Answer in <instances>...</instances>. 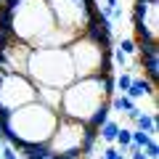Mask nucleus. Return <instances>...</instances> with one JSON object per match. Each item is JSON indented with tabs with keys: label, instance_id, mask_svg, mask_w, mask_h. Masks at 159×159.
Masks as SVG:
<instances>
[{
	"label": "nucleus",
	"instance_id": "f8f14e48",
	"mask_svg": "<svg viewBox=\"0 0 159 159\" xmlns=\"http://www.w3.org/2000/svg\"><path fill=\"white\" fill-rule=\"evenodd\" d=\"M34 101L45 103V106L56 109L58 111V103H61V88H48V85H37V96Z\"/></svg>",
	"mask_w": 159,
	"mask_h": 159
},
{
	"label": "nucleus",
	"instance_id": "4468645a",
	"mask_svg": "<svg viewBox=\"0 0 159 159\" xmlns=\"http://www.w3.org/2000/svg\"><path fill=\"white\" fill-rule=\"evenodd\" d=\"M19 151L24 154V159H45L48 154V143H32V146H21Z\"/></svg>",
	"mask_w": 159,
	"mask_h": 159
},
{
	"label": "nucleus",
	"instance_id": "aec40b11",
	"mask_svg": "<svg viewBox=\"0 0 159 159\" xmlns=\"http://www.w3.org/2000/svg\"><path fill=\"white\" fill-rule=\"evenodd\" d=\"M0 159H19V157H16V148H13L11 143L0 141Z\"/></svg>",
	"mask_w": 159,
	"mask_h": 159
},
{
	"label": "nucleus",
	"instance_id": "a211bd4d",
	"mask_svg": "<svg viewBox=\"0 0 159 159\" xmlns=\"http://www.w3.org/2000/svg\"><path fill=\"white\" fill-rule=\"evenodd\" d=\"M130 82H133V74H127V72H122L119 77H114V88H117V93H125L127 88H130Z\"/></svg>",
	"mask_w": 159,
	"mask_h": 159
},
{
	"label": "nucleus",
	"instance_id": "f03ea898",
	"mask_svg": "<svg viewBox=\"0 0 159 159\" xmlns=\"http://www.w3.org/2000/svg\"><path fill=\"white\" fill-rule=\"evenodd\" d=\"M111 93H114V74L111 72L90 74V77H74L66 88H61L58 114L88 125L103 106H109Z\"/></svg>",
	"mask_w": 159,
	"mask_h": 159
},
{
	"label": "nucleus",
	"instance_id": "ddd939ff",
	"mask_svg": "<svg viewBox=\"0 0 159 159\" xmlns=\"http://www.w3.org/2000/svg\"><path fill=\"white\" fill-rule=\"evenodd\" d=\"M133 122H135L138 130L148 133V135H154V133H157V117H154V114H148V111H141Z\"/></svg>",
	"mask_w": 159,
	"mask_h": 159
},
{
	"label": "nucleus",
	"instance_id": "9b49d317",
	"mask_svg": "<svg viewBox=\"0 0 159 159\" xmlns=\"http://www.w3.org/2000/svg\"><path fill=\"white\" fill-rule=\"evenodd\" d=\"M154 90H157V85H154L151 80H135L133 77V82H130V88L125 90V96H130L133 101H138V98H143V96H151L154 98Z\"/></svg>",
	"mask_w": 159,
	"mask_h": 159
},
{
	"label": "nucleus",
	"instance_id": "423d86ee",
	"mask_svg": "<svg viewBox=\"0 0 159 159\" xmlns=\"http://www.w3.org/2000/svg\"><path fill=\"white\" fill-rule=\"evenodd\" d=\"M96 141H98V130L82 125L77 119H69V117H61V114H58L56 130L48 138V151L58 154V157L77 159V157L90 154L93 146H96Z\"/></svg>",
	"mask_w": 159,
	"mask_h": 159
},
{
	"label": "nucleus",
	"instance_id": "dca6fc26",
	"mask_svg": "<svg viewBox=\"0 0 159 159\" xmlns=\"http://www.w3.org/2000/svg\"><path fill=\"white\" fill-rule=\"evenodd\" d=\"M130 141H133V130H127V127H119V133H117V146L122 148V151L127 154V146H130Z\"/></svg>",
	"mask_w": 159,
	"mask_h": 159
},
{
	"label": "nucleus",
	"instance_id": "7ed1b4c3",
	"mask_svg": "<svg viewBox=\"0 0 159 159\" xmlns=\"http://www.w3.org/2000/svg\"><path fill=\"white\" fill-rule=\"evenodd\" d=\"M66 51L72 56V66L77 77L111 72V21L101 13L85 32H80L69 43Z\"/></svg>",
	"mask_w": 159,
	"mask_h": 159
},
{
	"label": "nucleus",
	"instance_id": "393cba45",
	"mask_svg": "<svg viewBox=\"0 0 159 159\" xmlns=\"http://www.w3.org/2000/svg\"><path fill=\"white\" fill-rule=\"evenodd\" d=\"M106 6H117V0H106Z\"/></svg>",
	"mask_w": 159,
	"mask_h": 159
},
{
	"label": "nucleus",
	"instance_id": "2eb2a0df",
	"mask_svg": "<svg viewBox=\"0 0 159 159\" xmlns=\"http://www.w3.org/2000/svg\"><path fill=\"white\" fill-rule=\"evenodd\" d=\"M117 133H119V125L111 122V119H106V122L98 127V138H101L103 143H114V141H117Z\"/></svg>",
	"mask_w": 159,
	"mask_h": 159
},
{
	"label": "nucleus",
	"instance_id": "20e7f679",
	"mask_svg": "<svg viewBox=\"0 0 159 159\" xmlns=\"http://www.w3.org/2000/svg\"><path fill=\"white\" fill-rule=\"evenodd\" d=\"M0 6L11 11V32L21 43L34 45L45 32L56 27L45 0H0Z\"/></svg>",
	"mask_w": 159,
	"mask_h": 159
},
{
	"label": "nucleus",
	"instance_id": "6ab92c4d",
	"mask_svg": "<svg viewBox=\"0 0 159 159\" xmlns=\"http://www.w3.org/2000/svg\"><path fill=\"white\" fill-rule=\"evenodd\" d=\"M141 151L146 154V159H159V146H157V141H154V138H151V141H148L146 146L141 148Z\"/></svg>",
	"mask_w": 159,
	"mask_h": 159
},
{
	"label": "nucleus",
	"instance_id": "412c9836",
	"mask_svg": "<svg viewBox=\"0 0 159 159\" xmlns=\"http://www.w3.org/2000/svg\"><path fill=\"white\" fill-rule=\"evenodd\" d=\"M119 51L125 53V56H135V53H138L135 40H122V43H119Z\"/></svg>",
	"mask_w": 159,
	"mask_h": 159
},
{
	"label": "nucleus",
	"instance_id": "4be33fe9",
	"mask_svg": "<svg viewBox=\"0 0 159 159\" xmlns=\"http://www.w3.org/2000/svg\"><path fill=\"white\" fill-rule=\"evenodd\" d=\"M111 58H114V64H117V66L127 69V58H130V56H125V53L119 51V48H111Z\"/></svg>",
	"mask_w": 159,
	"mask_h": 159
},
{
	"label": "nucleus",
	"instance_id": "9d476101",
	"mask_svg": "<svg viewBox=\"0 0 159 159\" xmlns=\"http://www.w3.org/2000/svg\"><path fill=\"white\" fill-rule=\"evenodd\" d=\"M77 37L74 32H69V29H61V27H53L51 32H45L43 37L34 43L32 48H66L72 40Z\"/></svg>",
	"mask_w": 159,
	"mask_h": 159
},
{
	"label": "nucleus",
	"instance_id": "6e6552de",
	"mask_svg": "<svg viewBox=\"0 0 159 159\" xmlns=\"http://www.w3.org/2000/svg\"><path fill=\"white\" fill-rule=\"evenodd\" d=\"M34 96H37V85L24 72H0V114H8L34 101Z\"/></svg>",
	"mask_w": 159,
	"mask_h": 159
},
{
	"label": "nucleus",
	"instance_id": "b1692460",
	"mask_svg": "<svg viewBox=\"0 0 159 159\" xmlns=\"http://www.w3.org/2000/svg\"><path fill=\"white\" fill-rule=\"evenodd\" d=\"M127 154H130V159H146V154L141 148H135V146H127Z\"/></svg>",
	"mask_w": 159,
	"mask_h": 159
},
{
	"label": "nucleus",
	"instance_id": "1a4fd4ad",
	"mask_svg": "<svg viewBox=\"0 0 159 159\" xmlns=\"http://www.w3.org/2000/svg\"><path fill=\"white\" fill-rule=\"evenodd\" d=\"M135 45H151L159 40V0H135L133 6Z\"/></svg>",
	"mask_w": 159,
	"mask_h": 159
},
{
	"label": "nucleus",
	"instance_id": "0eeeda50",
	"mask_svg": "<svg viewBox=\"0 0 159 159\" xmlns=\"http://www.w3.org/2000/svg\"><path fill=\"white\" fill-rule=\"evenodd\" d=\"M45 3H48V8H51V13H53L56 27L69 29V32H74V34L85 32V29L101 16L96 0H45Z\"/></svg>",
	"mask_w": 159,
	"mask_h": 159
},
{
	"label": "nucleus",
	"instance_id": "f257e3e1",
	"mask_svg": "<svg viewBox=\"0 0 159 159\" xmlns=\"http://www.w3.org/2000/svg\"><path fill=\"white\" fill-rule=\"evenodd\" d=\"M58 122V111L40 101H29L8 114H0V141L11 143L13 148L48 143Z\"/></svg>",
	"mask_w": 159,
	"mask_h": 159
},
{
	"label": "nucleus",
	"instance_id": "a878e982",
	"mask_svg": "<svg viewBox=\"0 0 159 159\" xmlns=\"http://www.w3.org/2000/svg\"><path fill=\"white\" fill-rule=\"evenodd\" d=\"M98 159H103V157H98Z\"/></svg>",
	"mask_w": 159,
	"mask_h": 159
},
{
	"label": "nucleus",
	"instance_id": "f3484780",
	"mask_svg": "<svg viewBox=\"0 0 159 159\" xmlns=\"http://www.w3.org/2000/svg\"><path fill=\"white\" fill-rule=\"evenodd\" d=\"M151 138H154V135H148V133H143V130H138V127H135V130H133V141H130V146L143 148L148 141H151Z\"/></svg>",
	"mask_w": 159,
	"mask_h": 159
},
{
	"label": "nucleus",
	"instance_id": "5701e85b",
	"mask_svg": "<svg viewBox=\"0 0 159 159\" xmlns=\"http://www.w3.org/2000/svg\"><path fill=\"white\" fill-rule=\"evenodd\" d=\"M103 159H125V151L122 148H114V146H109V148H103V154H101Z\"/></svg>",
	"mask_w": 159,
	"mask_h": 159
},
{
	"label": "nucleus",
	"instance_id": "39448f33",
	"mask_svg": "<svg viewBox=\"0 0 159 159\" xmlns=\"http://www.w3.org/2000/svg\"><path fill=\"white\" fill-rule=\"evenodd\" d=\"M27 77L34 85L66 88L77 74L66 48H32L27 61Z\"/></svg>",
	"mask_w": 159,
	"mask_h": 159
}]
</instances>
